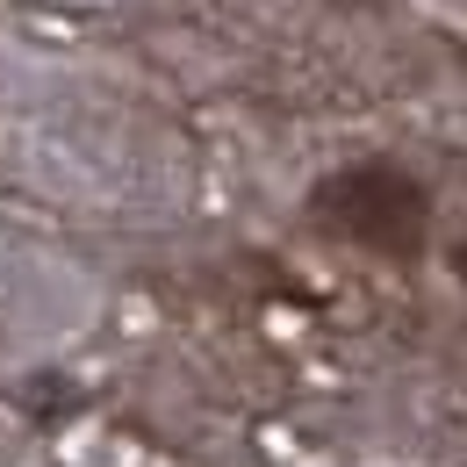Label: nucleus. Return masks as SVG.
<instances>
[{
	"instance_id": "nucleus-1",
	"label": "nucleus",
	"mask_w": 467,
	"mask_h": 467,
	"mask_svg": "<svg viewBox=\"0 0 467 467\" xmlns=\"http://www.w3.org/2000/svg\"><path fill=\"white\" fill-rule=\"evenodd\" d=\"M309 223L374 259H424L431 244V187L396 159H352L309 187Z\"/></svg>"
},
{
	"instance_id": "nucleus-2",
	"label": "nucleus",
	"mask_w": 467,
	"mask_h": 467,
	"mask_svg": "<svg viewBox=\"0 0 467 467\" xmlns=\"http://www.w3.org/2000/svg\"><path fill=\"white\" fill-rule=\"evenodd\" d=\"M453 274H461V281H467V237H461V244H453Z\"/></svg>"
}]
</instances>
